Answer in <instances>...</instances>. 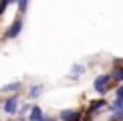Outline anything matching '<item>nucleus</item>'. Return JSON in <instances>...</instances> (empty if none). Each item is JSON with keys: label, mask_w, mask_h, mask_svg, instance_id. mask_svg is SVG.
Returning a JSON list of instances; mask_svg holds the SVG:
<instances>
[{"label": "nucleus", "mask_w": 123, "mask_h": 121, "mask_svg": "<svg viewBox=\"0 0 123 121\" xmlns=\"http://www.w3.org/2000/svg\"><path fill=\"white\" fill-rule=\"evenodd\" d=\"M111 81V77L109 75H101V77H97L95 79V89L99 91V93H105L107 91V83Z\"/></svg>", "instance_id": "f257e3e1"}, {"label": "nucleus", "mask_w": 123, "mask_h": 121, "mask_svg": "<svg viewBox=\"0 0 123 121\" xmlns=\"http://www.w3.org/2000/svg\"><path fill=\"white\" fill-rule=\"evenodd\" d=\"M16 109H18V97H16V95H12V97L4 103V111H6L8 115H12V113H16Z\"/></svg>", "instance_id": "f03ea898"}, {"label": "nucleus", "mask_w": 123, "mask_h": 121, "mask_svg": "<svg viewBox=\"0 0 123 121\" xmlns=\"http://www.w3.org/2000/svg\"><path fill=\"white\" fill-rule=\"evenodd\" d=\"M61 119H63V121H81V113H79V111L67 109V111L61 113Z\"/></svg>", "instance_id": "7ed1b4c3"}, {"label": "nucleus", "mask_w": 123, "mask_h": 121, "mask_svg": "<svg viewBox=\"0 0 123 121\" xmlns=\"http://www.w3.org/2000/svg\"><path fill=\"white\" fill-rule=\"evenodd\" d=\"M20 26H22V22H20V20H16V22H14L12 26H10V30L6 32V36H8V38H14V36H18V32H20Z\"/></svg>", "instance_id": "20e7f679"}, {"label": "nucleus", "mask_w": 123, "mask_h": 121, "mask_svg": "<svg viewBox=\"0 0 123 121\" xmlns=\"http://www.w3.org/2000/svg\"><path fill=\"white\" fill-rule=\"evenodd\" d=\"M30 121H44L43 109L40 107H32V111H30Z\"/></svg>", "instance_id": "39448f33"}, {"label": "nucleus", "mask_w": 123, "mask_h": 121, "mask_svg": "<svg viewBox=\"0 0 123 121\" xmlns=\"http://www.w3.org/2000/svg\"><path fill=\"white\" fill-rule=\"evenodd\" d=\"M103 101H93V103H91V107H89V113H97V109H101L103 107Z\"/></svg>", "instance_id": "423d86ee"}, {"label": "nucleus", "mask_w": 123, "mask_h": 121, "mask_svg": "<svg viewBox=\"0 0 123 121\" xmlns=\"http://www.w3.org/2000/svg\"><path fill=\"white\" fill-rule=\"evenodd\" d=\"M113 81H123V69L121 67H117V69H113Z\"/></svg>", "instance_id": "0eeeda50"}, {"label": "nucleus", "mask_w": 123, "mask_h": 121, "mask_svg": "<svg viewBox=\"0 0 123 121\" xmlns=\"http://www.w3.org/2000/svg\"><path fill=\"white\" fill-rule=\"evenodd\" d=\"M20 89V83L16 81V83H8V85H4L2 87V91H18Z\"/></svg>", "instance_id": "6e6552de"}, {"label": "nucleus", "mask_w": 123, "mask_h": 121, "mask_svg": "<svg viewBox=\"0 0 123 121\" xmlns=\"http://www.w3.org/2000/svg\"><path fill=\"white\" fill-rule=\"evenodd\" d=\"M40 91H43V87H40V85L32 87V89H30V97H38V93H40Z\"/></svg>", "instance_id": "1a4fd4ad"}, {"label": "nucleus", "mask_w": 123, "mask_h": 121, "mask_svg": "<svg viewBox=\"0 0 123 121\" xmlns=\"http://www.w3.org/2000/svg\"><path fill=\"white\" fill-rule=\"evenodd\" d=\"M83 71H85V67H79V65H75V67H73V77H77V75L83 73Z\"/></svg>", "instance_id": "9d476101"}, {"label": "nucleus", "mask_w": 123, "mask_h": 121, "mask_svg": "<svg viewBox=\"0 0 123 121\" xmlns=\"http://www.w3.org/2000/svg\"><path fill=\"white\" fill-rule=\"evenodd\" d=\"M111 121H123V111H119L117 115H111Z\"/></svg>", "instance_id": "9b49d317"}, {"label": "nucleus", "mask_w": 123, "mask_h": 121, "mask_svg": "<svg viewBox=\"0 0 123 121\" xmlns=\"http://www.w3.org/2000/svg\"><path fill=\"white\" fill-rule=\"evenodd\" d=\"M119 97H123V85H121L119 89H117V99H119Z\"/></svg>", "instance_id": "f8f14e48"}, {"label": "nucleus", "mask_w": 123, "mask_h": 121, "mask_svg": "<svg viewBox=\"0 0 123 121\" xmlns=\"http://www.w3.org/2000/svg\"><path fill=\"white\" fill-rule=\"evenodd\" d=\"M26 6H28L26 2H18V8H20V10H24V8H26Z\"/></svg>", "instance_id": "ddd939ff"}, {"label": "nucleus", "mask_w": 123, "mask_h": 121, "mask_svg": "<svg viewBox=\"0 0 123 121\" xmlns=\"http://www.w3.org/2000/svg\"><path fill=\"white\" fill-rule=\"evenodd\" d=\"M8 6V2H2V4H0V12H4V8H6Z\"/></svg>", "instance_id": "4468645a"}]
</instances>
